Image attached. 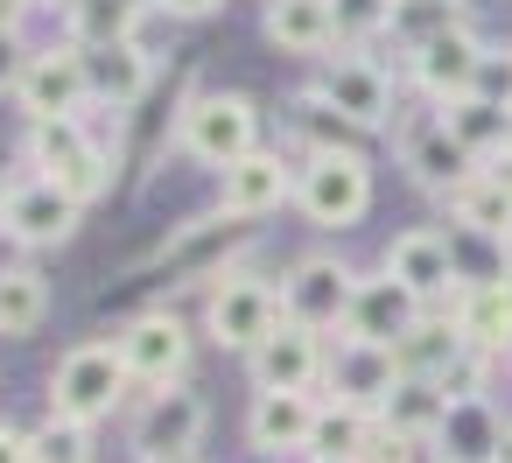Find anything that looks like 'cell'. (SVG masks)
<instances>
[{
  "instance_id": "60d3db41",
  "label": "cell",
  "mask_w": 512,
  "mask_h": 463,
  "mask_svg": "<svg viewBox=\"0 0 512 463\" xmlns=\"http://www.w3.org/2000/svg\"><path fill=\"white\" fill-rule=\"evenodd\" d=\"M498 463H512V421H505V442H498Z\"/></svg>"
},
{
  "instance_id": "9c48e42d",
  "label": "cell",
  "mask_w": 512,
  "mask_h": 463,
  "mask_svg": "<svg viewBox=\"0 0 512 463\" xmlns=\"http://www.w3.org/2000/svg\"><path fill=\"white\" fill-rule=\"evenodd\" d=\"M316 92H323V106H337L351 127H393V71L372 57V50H337L330 64H323V78H316Z\"/></svg>"
},
{
  "instance_id": "4316f807",
  "label": "cell",
  "mask_w": 512,
  "mask_h": 463,
  "mask_svg": "<svg viewBox=\"0 0 512 463\" xmlns=\"http://www.w3.org/2000/svg\"><path fill=\"white\" fill-rule=\"evenodd\" d=\"M442 414H449V393H442V386H428V379H400V386L386 393V407H379V428H393L400 442L428 449L435 428H442Z\"/></svg>"
},
{
  "instance_id": "4dcf8cb0",
  "label": "cell",
  "mask_w": 512,
  "mask_h": 463,
  "mask_svg": "<svg viewBox=\"0 0 512 463\" xmlns=\"http://www.w3.org/2000/svg\"><path fill=\"white\" fill-rule=\"evenodd\" d=\"M449 29H463V0H393V29L386 36H400L407 57H414L421 43H435Z\"/></svg>"
},
{
  "instance_id": "5b68a950",
  "label": "cell",
  "mask_w": 512,
  "mask_h": 463,
  "mask_svg": "<svg viewBox=\"0 0 512 463\" xmlns=\"http://www.w3.org/2000/svg\"><path fill=\"white\" fill-rule=\"evenodd\" d=\"M393 141H400L407 176H414L421 190H435V197H449L456 183H470V176H477V155L449 134L442 106H407V113H393Z\"/></svg>"
},
{
  "instance_id": "30bf717a",
  "label": "cell",
  "mask_w": 512,
  "mask_h": 463,
  "mask_svg": "<svg viewBox=\"0 0 512 463\" xmlns=\"http://www.w3.org/2000/svg\"><path fill=\"white\" fill-rule=\"evenodd\" d=\"M484 36L463 22V29H449V36H435V43H421L414 57H407V78H414V92L428 99V106H456V99H470L477 92V71H484Z\"/></svg>"
},
{
  "instance_id": "cb8c5ba5",
  "label": "cell",
  "mask_w": 512,
  "mask_h": 463,
  "mask_svg": "<svg viewBox=\"0 0 512 463\" xmlns=\"http://www.w3.org/2000/svg\"><path fill=\"white\" fill-rule=\"evenodd\" d=\"M267 43L281 57H323L337 43V15H330V0H267V15H260Z\"/></svg>"
},
{
  "instance_id": "83f0119b",
  "label": "cell",
  "mask_w": 512,
  "mask_h": 463,
  "mask_svg": "<svg viewBox=\"0 0 512 463\" xmlns=\"http://www.w3.org/2000/svg\"><path fill=\"white\" fill-rule=\"evenodd\" d=\"M372 435H379V414H365V407H344V400H323V414H316V435H309V463H365Z\"/></svg>"
},
{
  "instance_id": "603a6c76",
  "label": "cell",
  "mask_w": 512,
  "mask_h": 463,
  "mask_svg": "<svg viewBox=\"0 0 512 463\" xmlns=\"http://www.w3.org/2000/svg\"><path fill=\"white\" fill-rule=\"evenodd\" d=\"M449 316H456V330L470 337L477 358L512 351V288H505V281H463Z\"/></svg>"
},
{
  "instance_id": "277c9868",
  "label": "cell",
  "mask_w": 512,
  "mask_h": 463,
  "mask_svg": "<svg viewBox=\"0 0 512 463\" xmlns=\"http://www.w3.org/2000/svg\"><path fill=\"white\" fill-rule=\"evenodd\" d=\"M204 323H211V337H218L225 351H246V358H253V351L288 323V309H281V288H274V281H260V274H246V267H232V274H218V281H211Z\"/></svg>"
},
{
  "instance_id": "d6a6232c",
  "label": "cell",
  "mask_w": 512,
  "mask_h": 463,
  "mask_svg": "<svg viewBox=\"0 0 512 463\" xmlns=\"http://www.w3.org/2000/svg\"><path fill=\"white\" fill-rule=\"evenodd\" d=\"M295 127H302L309 155H344V148H351V134H358L337 106H323V92H302V99H295Z\"/></svg>"
},
{
  "instance_id": "5bb4252c",
  "label": "cell",
  "mask_w": 512,
  "mask_h": 463,
  "mask_svg": "<svg viewBox=\"0 0 512 463\" xmlns=\"http://www.w3.org/2000/svg\"><path fill=\"white\" fill-rule=\"evenodd\" d=\"M323 365H330V344H323V330H309V323H281V330L246 358V372H253L260 393H309V386L323 379Z\"/></svg>"
},
{
  "instance_id": "7402d4cb",
  "label": "cell",
  "mask_w": 512,
  "mask_h": 463,
  "mask_svg": "<svg viewBox=\"0 0 512 463\" xmlns=\"http://www.w3.org/2000/svg\"><path fill=\"white\" fill-rule=\"evenodd\" d=\"M85 57V78H92V106H141V92L155 85V57L141 43H99V50H78Z\"/></svg>"
},
{
  "instance_id": "44dd1931",
  "label": "cell",
  "mask_w": 512,
  "mask_h": 463,
  "mask_svg": "<svg viewBox=\"0 0 512 463\" xmlns=\"http://www.w3.org/2000/svg\"><path fill=\"white\" fill-rule=\"evenodd\" d=\"M442 204H449V218H456L463 232H477V239H491V246H512V176H505V169H477V176L456 183Z\"/></svg>"
},
{
  "instance_id": "f546056e",
  "label": "cell",
  "mask_w": 512,
  "mask_h": 463,
  "mask_svg": "<svg viewBox=\"0 0 512 463\" xmlns=\"http://www.w3.org/2000/svg\"><path fill=\"white\" fill-rule=\"evenodd\" d=\"M71 36H78V50L141 43V0H71Z\"/></svg>"
},
{
  "instance_id": "3957f363",
  "label": "cell",
  "mask_w": 512,
  "mask_h": 463,
  "mask_svg": "<svg viewBox=\"0 0 512 463\" xmlns=\"http://www.w3.org/2000/svg\"><path fill=\"white\" fill-rule=\"evenodd\" d=\"M295 211L316 225V232H351L365 211H372V169L358 148L344 155H309L302 176H295Z\"/></svg>"
},
{
  "instance_id": "d590c367",
  "label": "cell",
  "mask_w": 512,
  "mask_h": 463,
  "mask_svg": "<svg viewBox=\"0 0 512 463\" xmlns=\"http://www.w3.org/2000/svg\"><path fill=\"white\" fill-rule=\"evenodd\" d=\"M470 99H484V106L512 113V50H491V57H484V71H477V92H470Z\"/></svg>"
},
{
  "instance_id": "52a82bcc",
  "label": "cell",
  "mask_w": 512,
  "mask_h": 463,
  "mask_svg": "<svg viewBox=\"0 0 512 463\" xmlns=\"http://www.w3.org/2000/svg\"><path fill=\"white\" fill-rule=\"evenodd\" d=\"M204 421H211L204 393L162 386V393H148V407L134 414V456H141V463H197Z\"/></svg>"
},
{
  "instance_id": "ba28073f",
  "label": "cell",
  "mask_w": 512,
  "mask_h": 463,
  "mask_svg": "<svg viewBox=\"0 0 512 463\" xmlns=\"http://www.w3.org/2000/svg\"><path fill=\"white\" fill-rule=\"evenodd\" d=\"M120 365H127V379H141V386H183V372H190V323L176 316V309H141L120 337Z\"/></svg>"
},
{
  "instance_id": "ac0fdd59",
  "label": "cell",
  "mask_w": 512,
  "mask_h": 463,
  "mask_svg": "<svg viewBox=\"0 0 512 463\" xmlns=\"http://www.w3.org/2000/svg\"><path fill=\"white\" fill-rule=\"evenodd\" d=\"M316 414H323V400H316V393H253L246 435H253V449H260V456H309Z\"/></svg>"
},
{
  "instance_id": "8d00e7d4",
  "label": "cell",
  "mask_w": 512,
  "mask_h": 463,
  "mask_svg": "<svg viewBox=\"0 0 512 463\" xmlns=\"http://www.w3.org/2000/svg\"><path fill=\"white\" fill-rule=\"evenodd\" d=\"M22 71H29L22 36H0V92H15V85H22Z\"/></svg>"
},
{
  "instance_id": "8fae6325",
  "label": "cell",
  "mask_w": 512,
  "mask_h": 463,
  "mask_svg": "<svg viewBox=\"0 0 512 463\" xmlns=\"http://www.w3.org/2000/svg\"><path fill=\"white\" fill-rule=\"evenodd\" d=\"M386 274H393L421 309L456 302V288H463V267H456L449 232H428V225H414V232H400V239L386 246Z\"/></svg>"
},
{
  "instance_id": "b9f144b4",
  "label": "cell",
  "mask_w": 512,
  "mask_h": 463,
  "mask_svg": "<svg viewBox=\"0 0 512 463\" xmlns=\"http://www.w3.org/2000/svg\"><path fill=\"white\" fill-rule=\"evenodd\" d=\"M505 162H512V120H505Z\"/></svg>"
},
{
  "instance_id": "7a4b0ae2",
  "label": "cell",
  "mask_w": 512,
  "mask_h": 463,
  "mask_svg": "<svg viewBox=\"0 0 512 463\" xmlns=\"http://www.w3.org/2000/svg\"><path fill=\"white\" fill-rule=\"evenodd\" d=\"M127 386H134V379H127V365H120V344H78V351H64L57 372H50V414L92 428V421H106V414L127 400Z\"/></svg>"
},
{
  "instance_id": "9a60e30c",
  "label": "cell",
  "mask_w": 512,
  "mask_h": 463,
  "mask_svg": "<svg viewBox=\"0 0 512 463\" xmlns=\"http://www.w3.org/2000/svg\"><path fill=\"white\" fill-rule=\"evenodd\" d=\"M323 379H330V400L379 414V407H386V393L400 386V358H393L386 344H365V337H337V344H330V365H323Z\"/></svg>"
},
{
  "instance_id": "7bdbcfd3",
  "label": "cell",
  "mask_w": 512,
  "mask_h": 463,
  "mask_svg": "<svg viewBox=\"0 0 512 463\" xmlns=\"http://www.w3.org/2000/svg\"><path fill=\"white\" fill-rule=\"evenodd\" d=\"M505 288H512V260H505Z\"/></svg>"
},
{
  "instance_id": "484cf974",
  "label": "cell",
  "mask_w": 512,
  "mask_h": 463,
  "mask_svg": "<svg viewBox=\"0 0 512 463\" xmlns=\"http://www.w3.org/2000/svg\"><path fill=\"white\" fill-rule=\"evenodd\" d=\"M239 239V218H190L176 239H169V253H162V274H232L225 267V246Z\"/></svg>"
},
{
  "instance_id": "ffe728a7",
  "label": "cell",
  "mask_w": 512,
  "mask_h": 463,
  "mask_svg": "<svg viewBox=\"0 0 512 463\" xmlns=\"http://www.w3.org/2000/svg\"><path fill=\"white\" fill-rule=\"evenodd\" d=\"M393 358H400V379H428V386H442V379H449L456 365H470L477 351H470V337L456 330V316H449V309H442V316L428 309V316L393 344Z\"/></svg>"
},
{
  "instance_id": "7c38bea8",
  "label": "cell",
  "mask_w": 512,
  "mask_h": 463,
  "mask_svg": "<svg viewBox=\"0 0 512 463\" xmlns=\"http://www.w3.org/2000/svg\"><path fill=\"white\" fill-rule=\"evenodd\" d=\"M351 295H358V274H351L344 260H330V253L295 260L288 281H281V309H288V323H309V330H330V323L344 330Z\"/></svg>"
},
{
  "instance_id": "e575fe53",
  "label": "cell",
  "mask_w": 512,
  "mask_h": 463,
  "mask_svg": "<svg viewBox=\"0 0 512 463\" xmlns=\"http://www.w3.org/2000/svg\"><path fill=\"white\" fill-rule=\"evenodd\" d=\"M330 15H337V36L372 43V36L393 29V0H330Z\"/></svg>"
},
{
  "instance_id": "f1b7e54d",
  "label": "cell",
  "mask_w": 512,
  "mask_h": 463,
  "mask_svg": "<svg viewBox=\"0 0 512 463\" xmlns=\"http://www.w3.org/2000/svg\"><path fill=\"white\" fill-rule=\"evenodd\" d=\"M50 316V281L36 267H0V337H36Z\"/></svg>"
},
{
  "instance_id": "836d02e7",
  "label": "cell",
  "mask_w": 512,
  "mask_h": 463,
  "mask_svg": "<svg viewBox=\"0 0 512 463\" xmlns=\"http://www.w3.org/2000/svg\"><path fill=\"white\" fill-rule=\"evenodd\" d=\"M29 463H92V435L50 414L43 428H29Z\"/></svg>"
},
{
  "instance_id": "74e56055",
  "label": "cell",
  "mask_w": 512,
  "mask_h": 463,
  "mask_svg": "<svg viewBox=\"0 0 512 463\" xmlns=\"http://www.w3.org/2000/svg\"><path fill=\"white\" fill-rule=\"evenodd\" d=\"M162 15H176V22H197V15H218L225 0H155Z\"/></svg>"
},
{
  "instance_id": "8992f818",
  "label": "cell",
  "mask_w": 512,
  "mask_h": 463,
  "mask_svg": "<svg viewBox=\"0 0 512 463\" xmlns=\"http://www.w3.org/2000/svg\"><path fill=\"white\" fill-rule=\"evenodd\" d=\"M78 197L64 190V183H50V176H15L8 190H0V232H8L15 246H29V253H43V246H64L71 232H78Z\"/></svg>"
},
{
  "instance_id": "d4e9b609",
  "label": "cell",
  "mask_w": 512,
  "mask_h": 463,
  "mask_svg": "<svg viewBox=\"0 0 512 463\" xmlns=\"http://www.w3.org/2000/svg\"><path fill=\"white\" fill-rule=\"evenodd\" d=\"M92 155H99V141H92L85 120H29V162H36V176L71 183Z\"/></svg>"
},
{
  "instance_id": "e0dca14e",
  "label": "cell",
  "mask_w": 512,
  "mask_h": 463,
  "mask_svg": "<svg viewBox=\"0 0 512 463\" xmlns=\"http://www.w3.org/2000/svg\"><path fill=\"white\" fill-rule=\"evenodd\" d=\"M498 442H505V421L484 393H449V414L428 442L435 463H498Z\"/></svg>"
},
{
  "instance_id": "4fadbf2b",
  "label": "cell",
  "mask_w": 512,
  "mask_h": 463,
  "mask_svg": "<svg viewBox=\"0 0 512 463\" xmlns=\"http://www.w3.org/2000/svg\"><path fill=\"white\" fill-rule=\"evenodd\" d=\"M15 99H22L29 120H85V106H92L85 57L78 50H36L22 85H15Z\"/></svg>"
},
{
  "instance_id": "2e32d148",
  "label": "cell",
  "mask_w": 512,
  "mask_h": 463,
  "mask_svg": "<svg viewBox=\"0 0 512 463\" xmlns=\"http://www.w3.org/2000/svg\"><path fill=\"white\" fill-rule=\"evenodd\" d=\"M428 309L393 281V274H358V295H351V316H344V337H365V344H400Z\"/></svg>"
},
{
  "instance_id": "6da1fadb",
  "label": "cell",
  "mask_w": 512,
  "mask_h": 463,
  "mask_svg": "<svg viewBox=\"0 0 512 463\" xmlns=\"http://www.w3.org/2000/svg\"><path fill=\"white\" fill-rule=\"evenodd\" d=\"M176 148L225 176L232 162H246L260 148V106L246 92H197L183 106V120H176Z\"/></svg>"
},
{
  "instance_id": "f35d334b",
  "label": "cell",
  "mask_w": 512,
  "mask_h": 463,
  "mask_svg": "<svg viewBox=\"0 0 512 463\" xmlns=\"http://www.w3.org/2000/svg\"><path fill=\"white\" fill-rule=\"evenodd\" d=\"M0 463H29V435L0 421Z\"/></svg>"
},
{
  "instance_id": "ab89813d",
  "label": "cell",
  "mask_w": 512,
  "mask_h": 463,
  "mask_svg": "<svg viewBox=\"0 0 512 463\" xmlns=\"http://www.w3.org/2000/svg\"><path fill=\"white\" fill-rule=\"evenodd\" d=\"M29 8H36V0H0V36H22Z\"/></svg>"
},
{
  "instance_id": "1f68e13d",
  "label": "cell",
  "mask_w": 512,
  "mask_h": 463,
  "mask_svg": "<svg viewBox=\"0 0 512 463\" xmlns=\"http://www.w3.org/2000/svg\"><path fill=\"white\" fill-rule=\"evenodd\" d=\"M442 120H449V134L484 162V155H505V120L512 113H498V106H484V99H456V106H442Z\"/></svg>"
},
{
  "instance_id": "d6986e66",
  "label": "cell",
  "mask_w": 512,
  "mask_h": 463,
  "mask_svg": "<svg viewBox=\"0 0 512 463\" xmlns=\"http://www.w3.org/2000/svg\"><path fill=\"white\" fill-rule=\"evenodd\" d=\"M225 218H239V225H253V218H267V211H281L288 197H295V176H288V162L274 155V148H253L246 162H232L225 169Z\"/></svg>"
}]
</instances>
